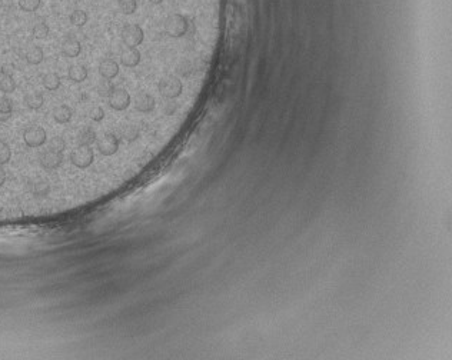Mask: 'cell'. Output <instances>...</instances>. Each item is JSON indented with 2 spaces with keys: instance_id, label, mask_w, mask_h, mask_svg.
<instances>
[{
  "instance_id": "obj_23",
  "label": "cell",
  "mask_w": 452,
  "mask_h": 360,
  "mask_svg": "<svg viewBox=\"0 0 452 360\" xmlns=\"http://www.w3.org/2000/svg\"><path fill=\"white\" fill-rule=\"evenodd\" d=\"M16 89V82L13 79V76H1L0 80V90L3 93H12Z\"/></svg>"
},
{
  "instance_id": "obj_31",
  "label": "cell",
  "mask_w": 452,
  "mask_h": 360,
  "mask_svg": "<svg viewBox=\"0 0 452 360\" xmlns=\"http://www.w3.org/2000/svg\"><path fill=\"white\" fill-rule=\"evenodd\" d=\"M176 110H177V104H176L173 100L169 99L168 102H165V104H164V113H165V114H168V116H172V114H175Z\"/></svg>"
},
{
  "instance_id": "obj_14",
  "label": "cell",
  "mask_w": 452,
  "mask_h": 360,
  "mask_svg": "<svg viewBox=\"0 0 452 360\" xmlns=\"http://www.w3.org/2000/svg\"><path fill=\"white\" fill-rule=\"evenodd\" d=\"M72 114H73V112H72L70 107H67L66 104H60V106L55 107V110H53V119H55L57 123H67V122H70Z\"/></svg>"
},
{
  "instance_id": "obj_1",
  "label": "cell",
  "mask_w": 452,
  "mask_h": 360,
  "mask_svg": "<svg viewBox=\"0 0 452 360\" xmlns=\"http://www.w3.org/2000/svg\"><path fill=\"white\" fill-rule=\"evenodd\" d=\"M165 32L170 38H182L188 32V20L182 14H170L165 20Z\"/></svg>"
},
{
  "instance_id": "obj_6",
  "label": "cell",
  "mask_w": 452,
  "mask_h": 360,
  "mask_svg": "<svg viewBox=\"0 0 452 360\" xmlns=\"http://www.w3.org/2000/svg\"><path fill=\"white\" fill-rule=\"evenodd\" d=\"M109 106L114 110H125L130 104V95L126 92L125 89H113L112 93L108 96Z\"/></svg>"
},
{
  "instance_id": "obj_33",
  "label": "cell",
  "mask_w": 452,
  "mask_h": 360,
  "mask_svg": "<svg viewBox=\"0 0 452 360\" xmlns=\"http://www.w3.org/2000/svg\"><path fill=\"white\" fill-rule=\"evenodd\" d=\"M13 72H14V66L10 64V63L3 64V66H1V69H0V73H1V76H13Z\"/></svg>"
},
{
  "instance_id": "obj_19",
  "label": "cell",
  "mask_w": 452,
  "mask_h": 360,
  "mask_svg": "<svg viewBox=\"0 0 452 360\" xmlns=\"http://www.w3.org/2000/svg\"><path fill=\"white\" fill-rule=\"evenodd\" d=\"M139 135H140L139 127L138 126H135V124H125V126L120 127V136L123 137L125 140H127V142L136 140L139 137Z\"/></svg>"
},
{
  "instance_id": "obj_29",
  "label": "cell",
  "mask_w": 452,
  "mask_h": 360,
  "mask_svg": "<svg viewBox=\"0 0 452 360\" xmlns=\"http://www.w3.org/2000/svg\"><path fill=\"white\" fill-rule=\"evenodd\" d=\"M64 149H66V143H64V140H63L62 137H53L51 142H49V150L62 153Z\"/></svg>"
},
{
  "instance_id": "obj_27",
  "label": "cell",
  "mask_w": 452,
  "mask_h": 360,
  "mask_svg": "<svg viewBox=\"0 0 452 360\" xmlns=\"http://www.w3.org/2000/svg\"><path fill=\"white\" fill-rule=\"evenodd\" d=\"M10 156H12V152H10L9 145H7L6 142L0 140V166H3V164L9 163V160H10Z\"/></svg>"
},
{
  "instance_id": "obj_28",
  "label": "cell",
  "mask_w": 452,
  "mask_h": 360,
  "mask_svg": "<svg viewBox=\"0 0 452 360\" xmlns=\"http://www.w3.org/2000/svg\"><path fill=\"white\" fill-rule=\"evenodd\" d=\"M48 35H49V26L46 25V23L40 22V23L35 25V27H33V36L35 38L45 39Z\"/></svg>"
},
{
  "instance_id": "obj_18",
  "label": "cell",
  "mask_w": 452,
  "mask_h": 360,
  "mask_svg": "<svg viewBox=\"0 0 452 360\" xmlns=\"http://www.w3.org/2000/svg\"><path fill=\"white\" fill-rule=\"evenodd\" d=\"M13 103L7 98L0 99V122H6L12 117Z\"/></svg>"
},
{
  "instance_id": "obj_5",
  "label": "cell",
  "mask_w": 452,
  "mask_h": 360,
  "mask_svg": "<svg viewBox=\"0 0 452 360\" xmlns=\"http://www.w3.org/2000/svg\"><path fill=\"white\" fill-rule=\"evenodd\" d=\"M46 130L40 126H30L23 133V140L29 148H39L46 142Z\"/></svg>"
},
{
  "instance_id": "obj_7",
  "label": "cell",
  "mask_w": 452,
  "mask_h": 360,
  "mask_svg": "<svg viewBox=\"0 0 452 360\" xmlns=\"http://www.w3.org/2000/svg\"><path fill=\"white\" fill-rule=\"evenodd\" d=\"M98 149L105 156H112L119 149V139L113 133H106L98 140Z\"/></svg>"
},
{
  "instance_id": "obj_25",
  "label": "cell",
  "mask_w": 452,
  "mask_h": 360,
  "mask_svg": "<svg viewBox=\"0 0 452 360\" xmlns=\"http://www.w3.org/2000/svg\"><path fill=\"white\" fill-rule=\"evenodd\" d=\"M114 89L112 85V82L109 80V79H103L99 82V85H98V93L101 95L102 98H108L111 93H112V90Z\"/></svg>"
},
{
  "instance_id": "obj_30",
  "label": "cell",
  "mask_w": 452,
  "mask_h": 360,
  "mask_svg": "<svg viewBox=\"0 0 452 360\" xmlns=\"http://www.w3.org/2000/svg\"><path fill=\"white\" fill-rule=\"evenodd\" d=\"M177 72H179V75L183 76V77H186L192 73V64L188 60H183V62L179 64V67H177Z\"/></svg>"
},
{
  "instance_id": "obj_26",
  "label": "cell",
  "mask_w": 452,
  "mask_h": 360,
  "mask_svg": "<svg viewBox=\"0 0 452 360\" xmlns=\"http://www.w3.org/2000/svg\"><path fill=\"white\" fill-rule=\"evenodd\" d=\"M42 0H19V7L23 12H36Z\"/></svg>"
},
{
  "instance_id": "obj_10",
  "label": "cell",
  "mask_w": 452,
  "mask_h": 360,
  "mask_svg": "<svg viewBox=\"0 0 452 360\" xmlns=\"http://www.w3.org/2000/svg\"><path fill=\"white\" fill-rule=\"evenodd\" d=\"M120 62L126 67H135L140 62V51L136 48H126L120 53Z\"/></svg>"
},
{
  "instance_id": "obj_16",
  "label": "cell",
  "mask_w": 452,
  "mask_h": 360,
  "mask_svg": "<svg viewBox=\"0 0 452 360\" xmlns=\"http://www.w3.org/2000/svg\"><path fill=\"white\" fill-rule=\"evenodd\" d=\"M43 95L40 92H32V93H27L25 96V103L26 106L32 110H38L43 106Z\"/></svg>"
},
{
  "instance_id": "obj_17",
  "label": "cell",
  "mask_w": 452,
  "mask_h": 360,
  "mask_svg": "<svg viewBox=\"0 0 452 360\" xmlns=\"http://www.w3.org/2000/svg\"><path fill=\"white\" fill-rule=\"evenodd\" d=\"M77 140H79V145H85V146L93 145V143L98 140L95 129H92V127H85V129H82V130L79 132V135H77Z\"/></svg>"
},
{
  "instance_id": "obj_8",
  "label": "cell",
  "mask_w": 452,
  "mask_h": 360,
  "mask_svg": "<svg viewBox=\"0 0 452 360\" xmlns=\"http://www.w3.org/2000/svg\"><path fill=\"white\" fill-rule=\"evenodd\" d=\"M63 161L62 153L53 152V150H48L40 156V164L42 167H45L46 170H53L57 169Z\"/></svg>"
},
{
  "instance_id": "obj_4",
  "label": "cell",
  "mask_w": 452,
  "mask_h": 360,
  "mask_svg": "<svg viewBox=\"0 0 452 360\" xmlns=\"http://www.w3.org/2000/svg\"><path fill=\"white\" fill-rule=\"evenodd\" d=\"M143 29L139 25H126L122 30V40L127 48H136L143 42Z\"/></svg>"
},
{
  "instance_id": "obj_3",
  "label": "cell",
  "mask_w": 452,
  "mask_h": 360,
  "mask_svg": "<svg viewBox=\"0 0 452 360\" xmlns=\"http://www.w3.org/2000/svg\"><path fill=\"white\" fill-rule=\"evenodd\" d=\"M70 160L79 169H85L89 167L93 160H95V153L90 149V146H85V145H79L70 154Z\"/></svg>"
},
{
  "instance_id": "obj_24",
  "label": "cell",
  "mask_w": 452,
  "mask_h": 360,
  "mask_svg": "<svg viewBox=\"0 0 452 360\" xmlns=\"http://www.w3.org/2000/svg\"><path fill=\"white\" fill-rule=\"evenodd\" d=\"M119 9L123 14H133L138 9L136 0H119Z\"/></svg>"
},
{
  "instance_id": "obj_21",
  "label": "cell",
  "mask_w": 452,
  "mask_h": 360,
  "mask_svg": "<svg viewBox=\"0 0 452 360\" xmlns=\"http://www.w3.org/2000/svg\"><path fill=\"white\" fill-rule=\"evenodd\" d=\"M43 86L48 90H56L60 86V77L56 73H48L43 77Z\"/></svg>"
},
{
  "instance_id": "obj_20",
  "label": "cell",
  "mask_w": 452,
  "mask_h": 360,
  "mask_svg": "<svg viewBox=\"0 0 452 360\" xmlns=\"http://www.w3.org/2000/svg\"><path fill=\"white\" fill-rule=\"evenodd\" d=\"M43 60V50L39 46H33L26 51V62L29 64H39Z\"/></svg>"
},
{
  "instance_id": "obj_22",
  "label": "cell",
  "mask_w": 452,
  "mask_h": 360,
  "mask_svg": "<svg viewBox=\"0 0 452 360\" xmlns=\"http://www.w3.org/2000/svg\"><path fill=\"white\" fill-rule=\"evenodd\" d=\"M70 23L77 26V27L85 26L88 23V13L85 12V10L77 9V10H75V12L70 14Z\"/></svg>"
},
{
  "instance_id": "obj_15",
  "label": "cell",
  "mask_w": 452,
  "mask_h": 360,
  "mask_svg": "<svg viewBox=\"0 0 452 360\" xmlns=\"http://www.w3.org/2000/svg\"><path fill=\"white\" fill-rule=\"evenodd\" d=\"M88 77V69L85 66L80 64H75L69 67V79L75 83H82L85 82Z\"/></svg>"
},
{
  "instance_id": "obj_35",
  "label": "cell",
  "mask_w": 452,
  "mask_h": 360,
  "mask_svg": "<svg viewBox=\"0 0 452 360\" xmlns=\"http://www.w3.org/2000/svg\"><path fill=\"white\" fill-rule=\"evenodd\" d=\"M148 1L152 3V4H159V3H162L164 0H148Z\"/></svg>"
},
{
  "instance_id": "obj_34",
  "label": "cell",
  "mask_w": 452,
  "mask_h": 360,
  "mask_svg": "<svg viewBox=\"0 0 452 360\" xmlns=\"http://www.w3.org/2000/svg\"><path fill=\"white\" fill-rule=\"evenodd\" d=\"M4 182H6V173H4V170L0 167V187L4 185Z\"/></svg>"
},
{
  "instance_id": "obj_11",
  "label": "cell",
  "mask_w": 452,
  "mask_h": 360,
  "mask_svg": "<svg viewBox=\"0 0 452 360\" xmlns=\"http://www.w3.org/2000/svg\"><path fill=\"white\" fill-rule=\"evenodd\" d=\"M99 73L103 79H113L119 73V64L112 59H105L99 64Z\"/></svg>"
},
{
  "instance_id": "obj_32",
  "label": "cell",
  "mask_w": 452,
  "mask_h": 360,
  "mask_svg": "<svg viewBox=\"0 0 452 360\" xmlns=\"http://www.w3.org/2000/svg\"><path fill=\"white\" fill-rule=\"evenodd\" d=\"M89 116H90V119L95 120V122H102L103 117H105V110H103L102 107H95V109L90 110Z\"/></svg>"
},
{
  "instance_id": "obj_12",
  "label": "cell",
  "mask_w": 452,
  "mask_h": 360,
  "mask_svg": "<svg viewBox=\"0 0 452 360\" xmlns=\"http://www.w3.org/2000/svg\"><path fill=\"white\" fill-rule=\"evenodd\" d=\"M135 106L139 112L142 113H149L155 109V99L153 96H151L149 93H139L135 100Z\"/></svg>"
},
{
  "instance_id": "obj_13",
  "label": "cell",
  "mask_w": 452,
  "mask_h": 360,
  "mask_svg": "<svg viewBox=\"0 0 452 360\" xmlns=\"http://www.w3.org/2000/svg\"><path fill=\"white\" fill-rule=\"evenodd\" d=\"M30 192L38 199L46 198L51 193V185L46 180H38V182H35V183L30 185Z\"/></svg>"
},
{
  "instance_id": "obj_36",
  "label": "cell",
  "mask_w": 452,
  "mask_h": 360,
  "mask_svg": "<svg viewBox=\"0 0 452 360\" xmlns=\"http://www.w3.org/2000/svg\"><path fill=\"white\" fill-rule=\"evenodd\" d=\"M56 1H60V0H56Z\"/></svg>"
},
{
  "instance_id": "obj_2",
  "label": "cell",
  "mask_w": 452,
  "mask_h": 360,
  "mask_svg": "<svg viewBox=\"0 0 452 360\" xmlns=\"http://www.w3.org/2000/svg\"><path fill=\"white\" fill-rule=\"evenodd\" d=\"M183 85L175 76H166L159 82V92L166 99H176L180 96Z\"/></svg>"
},
{
  "instance_id": "obj_9",
  "label": "cell",
  "mask_w": 452,
  "mask_h": 360,
  "mask_svg": "<svg viewBox=\"0 0 452 360\" xmlns=\"http://www.w3.org/2000/svg\"><path fill=\"white\" fill-rule=\"evenodd\" d=\"M80 51H82V46L77 39L69 36L63 40L62 53L66 57H77L80 54Z\"/></svg>"
}]
</instances>
